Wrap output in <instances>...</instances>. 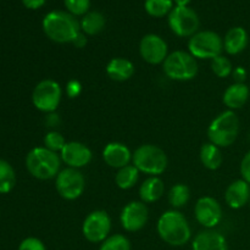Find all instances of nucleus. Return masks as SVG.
<instances>
[{
    "mask_svg": "<svg viewBox=\"0 0 250 250\" xmlns=\"http://www.w3.org/2000/svg\"><path fill=\"white\" fill-rule=\"evenodd\" d=\"M19 250H46V247L39 238L27 237L20 243Z\"/></svg>",
    "mask_w": 250,
    "mask_h": 250,
    "instance_id": "473e14b6",
    "label": "nucleus"
},
{
    "mask_svg": "<svg viewBox=\"0 0 250 250\" xmlns=\"http://www.w3.org/2000/svg\"><path fill=\"white\" fill-rule=\"evenodd\" d=\"M106 24L105 16L99 11H89L80 21L81 32L85 36H95L104 29Z\"/></svg>",
    "mask_w": 250,
    "mask_h": 250,
    "instance_id": "b1692460",
    "label": "nucleus"
},
{
    "mask_svg": "<svg viewBox=\"0 0 250 250\" xmlns=\"http://www.w3.org/2000/svg\"><path fill=\"white\" fill-rule=\"evenodd\" d=\"M42 27L50 41L59 44L72 43L81 33L80 21L67 11L54 10L44 16Z\"/></svg>",
    "mask_w": 250,
    "mask_h": 250,
    "instance_id": "f257e3e1",
    "label": "nucleus"
},
{
    "mask_svg": "<svg viewBox=\"0 0 250 250\" xmlns=\"http://www.w3.org/2000/svg\"><path fill=\"white\" fill-rule=\"evenodd\" d=\"M99 250H131V242L124 234H112L100 244Z\"/></svg>",
    "mask_w": 250,
    "mask_h": 250,
    "instance_id": "c756f323",
    "label": "nucleus"
},
{
    "mask_svg": "<svg viewBox=\"0 0 250 250\" xmlns=\"http://www.w3.org/2000/svg\"><path fill=\"white\" fill-rule=\"evenodd\" d=\"M66 10L73 16H84L89 12L90 0H63Z\"/></svg>",
    "mask_w": 250,
    "mask_h": 250,
    "instance_id": "2f4dec72",
    "label": "nucleus"
},
{
    "mask_svg": "<svg viewBox=\"0 0 250 250\" xmlns=\"http://www.w3.org/2000/svg\"><path fill=\"white\" fill-rule=\"evenodd\" d=\"M158 233L165 243L172 247H182L192 238L188 220L178 210H167L158 220Z\"/></svg>",
    "mask_w": 250,
    "mask_h": 250,
    "instance_id": "f03ea898",
    "label": "nucleus"
},
{
    "mask_svg": "<svg viewBox=\"0 0 250 250\" xmlns=\"http://www.w3.org/2000/svg\"><path fill=\"white\" fill-rule=\"evenodd\" d=\"M65 92L66 95H67L70 99H76V98L80 97L81 93H82V84H81L80 81L70 80L66 83Z\"/></svg>",
    "mask_w": 250,
    "mask_h": 250,
    "instance_id": "72a5a7b5",
    "label": "nucleus"
},
{
    "mask_svg": "<svg viewBox=\"0 0 250 250\" xmlns=\"http://www.w3.org/2000/svg\"><path fill=\"white\" fill-rule=\"evenodd\" d=\"M61 158L45 146H36L26 156V167L31 176L41 181L56 178L61 171Z\"/></svg>",
    "mask_w": 250,
    "mask_h": 250,
    "instance_id": "7ed1b4c3",
    "label": "nucleus"
},
{
    "mask_svg": "<svg viewBox=\"0 0 250 250\" xmlns=\"http://www.w3.org/2000/svg\"><path fill=\"white\" fill-rule=\"evenodd\" d=\"M168 27L176 36L190 38L199 32L200 20L197 12L189 6H175L167 16Z\"/></svg>",
    "mask_w": 250,
    "mask_h": 250,
    "instance_id": "1a4fd4ad",
    "label": "nucleus"
},
{
    "mask_svg": "<svg viewBox=\"0 0 250 250\" xmlns=\"http://www.w3.org/2000/svg\"><path fill=\"white\" fill-rule=\"evenodd\" d=\"M166 77L178 82H187L198 75V61L189 51L176 50L170 53L163 63Z\"/></svg>",
    "mask_w": 250,
    "mask_h": 250,
    "instance_id": "423d86ee",
    "label": "nucleus"
},
{
    "mask_svg": "<svg viewBox=\"0 0 250 250\" xmlns=\"http://www.w3.org/2000/svg\"><path fill=\"white\" fill-rule=\"evenodd\" d=\"M167 155L154 144H143L133 151L132 164L137 170L148 176H160L167 168Z\"/></svg>",
    "mask_w": 250,
    "mask_h": 250,
    "instance_id": "39448f33",
    "label": "nucleus"
},
{
    "mask_svg": "<svg viewBox=\"0 0 250 250\" xmlns=\"http://www.w3.org/2000/svg\"><path fill=\"white\" fill-rule=\"evenodd\" d=\"M241 175L242 180H244L250 185V150L246 153V155L243 156L241 161Z\"/></svg>",
    "mask_w": 250,
    "mask_h": 250,
    "instance_id": "f704fd0d",
    "label": "nucleus"
},
{
    "mask_svg": "<svg viewBox=\"0 0 250 250\" xmlns=\"http://www.w3.org/2000/svg\"><path fill=\"white\" fill-rule=\"evenodd\" d=\"M192 250H229V246L224 234L214 229H205L194 237Z\"/></svg>",
    "mask_w": 250,
    "mask_h": 250,
    "instance_id": "f3484780",
    "label": "nucleus"
},
{
    "mask_svg": "<svg viewBox=\"0 0 250 250\" xmlns=\"http://www.w3.org/2000/svg\"><path fill=\"white\" fill-rule=\"evenodd\" d=\"M239 119L232 110H226L217 115L208 127V138L210 143L219 148H229L237 141L239 134Z\"/></svg>",
    "mask_w": 250,
    "mask_h": 250,
    "instance_id": "20e7f679",
    "label": "nucleus"
},
{
    "mask_svg": "<svg viewBox=\"0 0 250 250\" xmlns=\"http://www.w3.org/2000/svg\"><path fill=\"white\" fill-rule=\"evenodd\" d=\"M199 158L203 166L205 168H208V170L211 171H215L221 167L222 163H224V156H222L221 148H219L215 144L210 143V142L204 143L200 146Z\"/></svg>",
    "mask_w": 250,
    "mask_h": 250,
    "instance_id": "5701e85b",
    "label": "nucleus"
},
{
    "mask_svg": "<svg viewBox=\"0 0 250 250\" xmlns=\"http://www.w3.org/2000/svg\"><path fill=\"white\" fill-rule=\"evenodd\" d=\"M188 51L197 60L211 61L224 53V38L214 31H199L188 41Z\"/></svg>",
    "mask_w": 250,
    "mask_h": 250,
    "instance_id": "0eeeda50",
    "label": "nucleus"
},
{
    "mask_svg": "<svg viewBox=\"0 0 250 250\" xmlns=\"http://www.w3.org/2000/svg\"><path fill=\"white\" fill-rule=\"evenodd\" d=\"M248 32L243 27H232L227 31L224 38V50L229 55H238L248 46Z\"/></svg>",
    "mask_w": 250,
    "mask_h": 250,
    "instance_id": "aec40b11",
    "label": "nucleus"
},
{
    "mask_svg": "<svg viewBox=\"0 0 250 250\" xmlns=\"http://www.w3.org/2000/svg\"><path fill=\"white\" fill-rule=\"evenodd\" d=\"M16 185V173L9 161L0 159V194H7Z\"/></svg>",
    "mask_w": 250,
    "mask_h": 250,
    "instance_id": "a878e982",
    "label": "nucleus"
},
{
    "mask_svg": "<svg viewBox=\"0 0 250 250\" xmlns=\"http://www.w3.org/2000/svg\"><path fill=\"white\" fill-rule=\"evenodd\" d=\"M249 204H250V199H249Z\"/></svg>",
    "mask_w": 250,
    "mask_h": 250,
    "instance_id": "ea45409f",
    "label": "nucleus"
},
{
    "mask_svg": "<svg viewBox=\"0 0 250 250\" xmlns=\"http://www.w3.org/2000/svg\"><path fill=\"white\" fill-rule=\"evenodd\" d=\"M211 71L216 77L227 78L232 76L233 65H232V61L222 54V55L211 60Z\"/></svg>",
    "mask_w": 250,
    "mask_h": 250,
    "instance_id": "c85d7f7f",
    "label": "nucleus"
},
{
    "mask_svg": "<svg viewBox=\"0 0 250 250\" xmlns=\"http://www.w3.org/2000/svg\"><path fill=\"white\" fill-rule=\"evenodd\" d=\"M139 54L149 65H160L168 55L167 43L158 34H146L139 43Z\"/></svg>",
    "mask_w": 250,
    "mask_h": 250,
    "instance_id": "ddd939ff",
    "label": "nucleus"
},
{
    "mask_svg": "<svg viewBox=\"0 0 250 250\" xmlns=\"http://www.w3.org/2000/svg\"><path fill=\"white\" fill-rule=\"evenodd\" d=\"M62 98L61 85L54 80H43L32 92V103L37 110L45 114H53L59 107Z\"/></svg>",
    "mask_w": 250,
    "mask_h": 250,
    "instance_id": "6e6552de",
    "label": "nucleus"
},
{
    "mask_svg": "<svg viewBox=\"0 0 250 250\" xmlns=\"http://www.w3.org/2000/svg\"><path fill=\"white\" fill-rule=\"evenodd\" d=\"M61 161L71 168H80L89 165L93 159V153L85 144L81 142H67L60 153Z\"/></svg>",
    "mask_w": 250,
    "mask_h": 250,
    "instance_id": "2eb2a0df",
    "label": "nucleus"
},
{
    "mask_svg": "<svg viewBox=\"0 0 250 250\" xmlns=\"http://www.w3.org/2000/svg\"><path fill=\"white\" fill-rule=\"evenodd\" d=\"M250 185L244 180H236L229 183L225 192V202L231 209H242L249 203Z\"/></svg>",
    "mask_w": 250,
    "mask_h": 250,
    "instance_id": "a211bd4d",
    "label": "nucleus"
},
{
    "mask_svg": "<svg viewBox=\"0 0 250 250\" xmlns=\"http://www.w3.org/2000/svg\"><path fill=\"white\" fill-rule=\"evenodd\" d=\"M149 219V210L146 203L129 202L122 209L120 222L125 231L138 232L146 225Z\"/></svg>",
    "mask_w": 250,
    "mask_h": 250,
    "instance_id": "4468645a",
    "label": "nucleus"
},
{
    "mask_svg": "<svg viewBox=\"0 0 250 250\" xmlns=\"http://www.w3.org/2000/svg\"><path fill=\"white\" fill-rule=\"evenodd\" d=\"M133 153L128 146L120 142H111L106 144L103 150V160L109 167L120 170L132 163Z\"/></svg>",
    "mask_w": 250,
    "mask_h": 250,
    "instance_id": "dca6fc26",
    "label": "nucleus"
},
{
    "mask_svg": "<svg viewBox=\"0 0 250 250\" xmlns=\"http://www.w3.org/2000/svg\"><path fill=\"white\" fill-rule=\"evenodd\" d=\"M46 0H22V4L29 10H37L45 4Z\"/></svg>",
    "mask_w": 250,
    "mask_h": 250,
    "instance_id": "e433bc0d",
    "label": "nucleus"
},
{
    "mask_svg": "<svg viewBox=\"0 0 250 250\" xmlns=\"http://www.w3.org/2000/svg\"><path fill=\"white\" fill-rule=\"evenodd\" d=\"M55 188L65 200H76L84 193L85 178L77 168H63L56 176Z\"/></svg>",
    "mask_w": 250,
    "mask_h": 250,
    "instance_id": "9b49d317",
    "label": "nucleus"
},
{
    "mask_svg": "<svg viewBox=\"0 0 250 250\" xmlns=\"http://www.w3.org/2000/svg\"><path fill=\"white\" fill-rule=\"evenodd\" d=\"M190 1H192V0H173L176 6H188V4H189Z\"/></svg>",
    "mask_w": 250,
    "mask_h": 250,
    "instance_id": "58836bf2",
    "label": "nucleus"
},
{
    "mask_svg": "<svg viewBox=\"0 0 250 250\" xmlns=\"http://www.w3.org/2000/svg\"><path fill=\"white\" fill-rule=\"evenodd\" d=\"M167 199L171 207L175 210L186 207L190 199L189 188L183 183H177V185L172 186L171 189L168 190Z\"/></svg>",
    "mask_w": 250,
    "mask_h": 250,
    "instance_id": "bb28decb",
    "label": "nucleus"
},
{
    "mask_svg": "<svg viewBox=\"0 0 250 250\" xmlns=\"http://www.w3.org/2000/svg\"><path fill=\"white\" fill-rule=\"evenodd\" d=\"M111 232V217L104 210H94L85 216L82 234L90 243H103Z\"/></svg>",
    "mask_w": 250,
    "mask_h": 250,
    "instance_id": "9d476101",
    "label": "nucleus"
},
{
    "mask_svg": "<svg viewBox=\"0 0 250 250\" xmlns=\"http://www.w3.org/2000/svg\"><path fill=\"white\" fill-rule=\"evenodd\" d=\"M139 171L137 170L133 164L125 166V167L117 170L115 176V183L117 187L122 190H128L137 185L139 180Z\"/></svg>",
    "mask_w": 250,
    "mask_h": 250,
    "instance_id": "393cba45",
    "label": "nucleus"
},
{
    "mask_svg": "<svg viewBox=\"0 0 250 250\" xmlns=\"http://www.w3.org/2000/svg\"><path fill=\"white\" fill-rule=\"evenodd\" d=\"M250 97V89L246 83H233L226 88L222 95V102L227 110H238L247 104Z\"/></svg>",
    "mask_w": 250,
    "mask_h": 250,
    "instance_id": "6ab92c4d",
    "label": "nucleus"
},
{
    "mask_svg": "<svg viewBox=\"0 0 250 250\" xmlns=\"http://www.w3.org/2000/svg\"><path fill=\"white\" fill-rule=\"evenodd\" d=\"M105 71L110 80L125 82L134 75V65L128 59L114 58L107 62Z\"/></svg>",
    "mask_w": 250,
    "mask_h": 250,
    "instance_id": "4be33fe9",
    "label": "nucleus"
},
{
    "mask_svg": "<svg viewBox=\"0 0 250 250\" xmlns=\"http://www.w3.org/2000/svg\"><path fill=\"white\" fill-rule=\"evenodd\" d=\"M165 193V185L159 176H149L139 187V198L141 202L151 204L163 198Z\"/></svg>",
    "mask_w": 250,
    "mask_h": 250,
    "instance_id": "412c9836",
    "label": "nucleus"
},
{
    "mask_svg": "<svg viewBox=\"0 0 250 250\" xmlns=\"http://www.w3.org/2000/svg\"><path fill=\"white\" fill-rule=\"evenodd\" d=\"M44 146L49 150L54 151V153L60 154L61 150L63 149V146H66V139L60 132L58 131H50L44 136Z\"/></svg>",
    "mask_w": 250,
    "mask_h": 250,
    "instance_id": "7c9ffc66",
    "label": "nucleus"
},
{
    "mask_svg": "<svg viewBox=\"0 0 250 250\" xmlns=\"http://www.w3.org/2000/svg\"><path fill=\"white\" fill-rule=\"evenodd\" d=\"M194 216L198 224L202 225L204 229H215L224 216L221 204L219 200L209 195L199 198L195 203Z\"/></svg>",
    "mask_w": 250,
    "mask_h": 250,
    "instance_id": "f8f14e48",
    "label": "nucleus"
},
{
    "mask_svg": "<svg viewBox=\"0 0 250 250\" xmlns=\"http://www.w3.org/2000/svg\"><path fill=\"white\" fill-rule=\"evenodd\" d=\"M247 76L248 72L244 67L242 66H237L236 68H233V72H232V77H233L234 83H246Z\"/></svg>",
    "mask_w": 250,
    "mask_h": 250,
    "instance_id": "c9c22d12",
    "label": "nucleus"
},
{
    "mask_svg": "<svg viewBox=\"0 0 250 250\" xmlns=\"http://www.w3.org/2000/svg\"><path fill=\"white\" fill-rule=\"evenodd\" d=\"M87 43H88L87 36H85L84 33H82V32H81V33L78 34V36L76 37V38L73 39V42H72L73 45H75L76 48H78V49L84 48V46L87 45Z\"/></svg>",
    "mask_w": 250,
    "mask_h": 250,
    "instance_id": "4c0bfd02",
    "label": "nucleus"
},
{
    "mask_svg": "<svg viewBox=\"0 0 250 250\" xmlns=\"http://www.w3.org/2000/svg\"><path fill=\"white\" fill-rule=\"evenodd\" d=\"M173 7V0H146L144 2V9L148 15L156 19L168 16Z\"/></svg>",
    "mask_w": 250,
    "mask_h": 250,
    "instance_id": "cd10ccee",
    "label": "nucleus"
}]
</instances>
